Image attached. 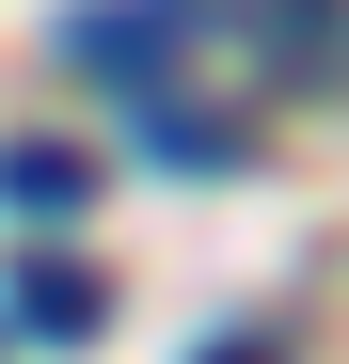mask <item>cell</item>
Segmentation results:
<instances>
[{
	"instance_id": "cell-1",
	"label": "cell",
	"mask_w": 349,
	"mask_h": 364,
	"mask_svg": "<svg viewBox=\"0 0 349 364\" xmlns=\"http://www.w3.org/2000/svg\"><path fill=\"white\" fill-rule=\"evenodd\" d=\"M95 317H111V285H95L80 254H16V333H32V348H80Z\"/></svg>"
},
{
	"instance_id": "cell-2",
	"label": "cell",
	"mask_w": 349,
	"mask_h": 364,
	"mask_svg": "<svg viewBox=\"0 0 349 364\" xmlns=\"http://www.w3.org/2000/svg\"><path fill=\"white\" fill-rule=\"evenodd\" d=\"M80 191H95V159H80V143H0V206H16V222H64Z\"/></svg>"
},
{
	"instance_id": "cell-3",
	"label": "cell",
	"mask_w": 349,
	"mask_h": 364,
	"mask_svg": "<svg viewBox=\"0 0 349 364\" xmlns=\"http://www.w3.org/2000/svg\"><path fill=\"white\" fill-rule=\"evenodd\" d=\"M80 64H174V0H95V16H80Z\"/></svg>"
},
{
	"instance_id": "cell-4",
	"label": "cell",
	"mask_w": 349,
	"mask_h": 364,
	"mask_svg": "<svg viewBox=\"0 0 349 364\" xmlns=\"http://www.w3.org/2000/svg\"><path fill=\"white\" fill-rule=\"evenodd\" d=\"M191 364H270V348H254V333H222V348H191Z\"/></svg>"
}]
</instances>
